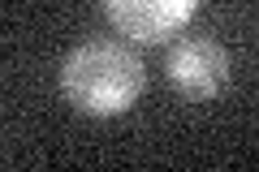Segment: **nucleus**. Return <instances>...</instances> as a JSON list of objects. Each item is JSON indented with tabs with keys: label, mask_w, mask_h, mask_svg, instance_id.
Returning <instances> with one entry per match:
<instances>
[{
	"label": "nucleus",
	"mask_w": 259,
	"mask_h": 172,
	"mask_svg": "<svg viewBox=\"0 0 259 172\" xmlns=\"http://www.w3.org/2000/svg\"><path fill=\"white\" fill-rule=\"evenodd\" d=\"M61 95L87 117H121L147 86V65L121 39H87L61 61Z\"/></svg>",
	"instance_id": "1"
},
{
	"label": "nucleus",
	"mask_w": 259,
	"mask_h": 172,
	"mask_svg": "<svg viewBox=\"0 0 259 172\" xmlns=\"http://www.w3.org/2000/svg\"><path fill=\"white\" fill-rule=\"evenodd\" d=\"M164 73H168V82H173L177 95H186V99H194V103H207V99H216V95L229 86L233 61H229V52H225L221 39L186 35V39H177V43L168 47Z\"/></svg>",
	"instance_id": "2"
},
{
	"label": "nucleus",
	"mask_w": 259,
	"mask_h": 172,
	"mask_svg": "<svg viewBox=\"0 0 259 172\" xmlns=\"http://www.w3.org/2000/svg\"><path fill=\"white\" fill-rule=\"evenodd\" d=\"M108 22L139 43H160L194 18L199 0H100Z\"/></svg>",
	"instance_id": "3"
}]
</instances>
